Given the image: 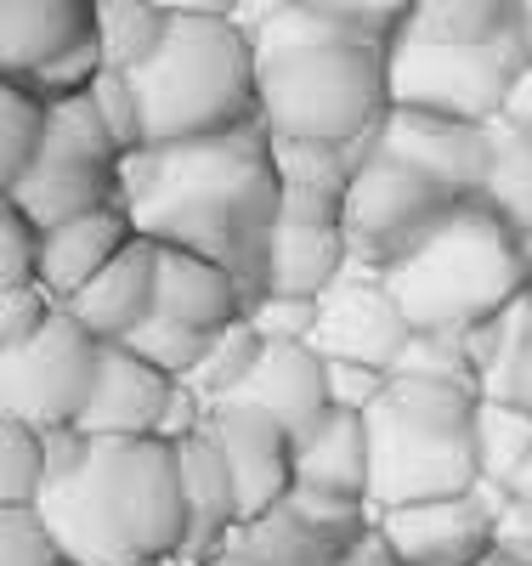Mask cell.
<instances>
[{
    "label": "cell",
    "mask_w": 532,
    "mask_h": 566,
    "mask_svg": "<svg viewBox=\"0 0 532 566\" xmlns=\"http://www.w3.org/2000/svg\"><path fill=\"white\" fill-rule=\"evenodd\" d=\"M119 170H125V210L142 239L199 250L221 261L250 295H261L267 239L283 205L272 130L261 119L221 136L125 154Z\"/></svg>",
    "instance_id": "obj_1"
},
{
    "label": "cell",
    "mask_w": 532,
    "mask_h": 566,
    "mask_svg": "<svg viewBox=\"0 0 532 566\" xmlns=\"http://www.w3.org/2000/svg\"><path fill=\"white\" fill-rule=\"evenodd\" d=\"M34 510L74 566H159L187 549L181 459L165 437L52 431V482Z\"/></svg>",
    "instance_id": "obj_2"
},
{
    "label": "cell",
    "mask_w": 532,
    "mask_h": 566,
    "mask_svg": "<svg viewBox=\"0 0 532 566\" xmlns=\"http://www.w3.org/2000/svg\"><path fill=\"white\" fill-rule=\"evenodd\" d=\"M250 40L261 69V125L272 136L368 154V136L392 114V40L306 0H278Z\"/></svg>",
    "instance_id": "obj_3"
},
{
    "label": "cell",
    "mask_w": 532,
    "mask_h": 566,
    "mask_svg": "<svg viewBox=\"0 0 532 566\" xmlns=\"http://www.w3.org/2000/svg\"><path fill=\"white\" fill-rule=\"evenodd\" d=\"M414 335H470L532 295V244L488 205L459 199L425 239L379 266Z\"/></svg>",
    "instance_id": "obj_4"
},
{
    "label": "cell",
    "mask_w": 532,
    "mask_h": 566,
    "mask_svg": "<svg viewBox=\"0 0 532 566\" xmlns=\"http://www.w3.org/2000/svg\"><path fill=\"white\" fill-rule=\"evenodd\" d=\"M148 148L199 142L261 119V69L255 40L232 18H170L165 45L131 69Z\"/></svg>",
    "instance_id": "obj_5"
},
{
    "label": "cell",
    "mask_w": 532,
    "mask_h": 566,
    "mask_svg": "<svg viewBox=\"0 0 532 566\" xmlns=\"http://www.w3.org/2000/svg\"><path fill=\"white\" fill-rule=\"evenodd\" d=\"M476 402L470 386L408 380L392 374L385 397L368 408V510H397L419 499H453L481 488L476 464Z\"/></svg>",
    "instance_id": "obj_6"
},
{
    "label": "cell",
    "mask_w": 532,
    "mask_h": 566,
    "mask_svg": "<svg viewBox=\"0 0 532 566\" xmlns=\"http://www.w3.org/2000/svg\"><path fill=\"white\" fill-rule=\"evenodd\" d=\"M526 69H532V18L493 45H437L419 34H397L392 40V108L493 125Z\"/></svg>",
    "instance_id": "obj_7"
},
{
    "label": "cell",
    "mask_w": 532,
    "mask_h": 566,
    "mask_svg": "<svg viewBox=\"0 0 532 566\" xmlns=\"http://www.w3.org/2000/svg\"><path fill=\"white\" fill-rule=\"evenodd\" d=\"M103 346L108 340H96L69 306H58L34 340L0 352V419H23L45 437L74 431L96 391Z\"/></svg>",
    "instance_id": "obj_8"
},
{
    "label": "cell",
    "mask_w": 532,
    "mask_h": 566,
    "mask_svg": "<svg viewBox=\"0 0 532 566\" xmlns=\"http://www.w3.org/2000/svg\"><path fill=\"white\" fill-rule=\"evenodd\" d=\"M453 205H459V193H448L437 176L414 170V165L397 159V154L368 148V154L357 159L352 193H346V216H341L352 266H363V272L392 266V261L408 255Z\"/></svg>",
    "instance_id": "obj_9"
},
{
    "label": "cell",
    "mask_w": 532,
    "mask_h": 566,
    "mask_svg": "<svg viewBox=\"0 0 532 566\" xmlns=\"http://www.w3.org/2000/svg\"><path fill=\"white\" fill-rule=\"evenodd\" d=\"M374 527L403 566H476L499 538V510H493V488H476L453 499L379 510Z\"/></svg>",
    "instance_id": "obj_10"
},
{
    "label": "cell",
    "mask_w": 532,
    "mask_h": 566,
    "mask_svg": "<svg viewBox=\"0 0 532 566\" xmlns=\"http://www.w3.org/2000/svg\"><path fill=\"white\" fill-rule=\"evenodd\" d=\"M414 340V323L392 301V290L379 283V272L346 266L341 283L323 290V323H317V352L341 357V363H368L392 374Z\"/></svg>",
    "instance_id": "obj_11"
},
{
    "label": "cell",
    "mask_w": 532,
    "mask_h": 566,
    "mask_svg": "<svg viewBox=\"0 0 532 566\" xmlns=\"http://www.w3.org/2000/svg\"><path fill=\"white\" fill-rule=\"evenodd\" d=\"M205 431L216 437L232 482H238V510L244 522H261L267 510H278L295 488V437L261 408H244V402H221L210 408Z\"/></svg>",
    "instance_id": "obj_12"
},
{
    "label": "cell",
    "mask_w": 532,
    "mask_h": 566,
    "mask_svg": "<svg viewBox=\"0 0 532 566\" xmlns=\"http://www.w3.org/2000/svg\"><path fill=\"white\" fill-rule=\"evenodd\" d=\"M368 148L397 154V159H408L414 170L437 176L448 193L476 199V193H481V170H488V125L392 108V114L379 119V130L368 136Z\"/></svg>",
    "instance_id": "obj_13"
},
{
    "label": "cell",
    "mask_w": 532,
    "mask_h": 566,
    "mask_svg": "<svg viewBox=\"0 0 532 566\" xmlns=\"http://www.w3.org/2000/svg\"><path fill=\"white\" fill-rule=\"evenodd\" d=\"M170 397H176V374L154 368L142 352L114 340V346H103L96 391H91L74 431H85V437H159Z\"/></svg>",
    "instance_id": "obj_14"
},
{
    "label": "cell",
    "mask_w": 532,
    "mask_h": 566,
    "mask_svg": "<svg viewBox=\"0 0 532 566\" xmlns=\"http://www.w3.org/2000/svg\"><path fill=\"white\" fill-rule=\"evenodd\" d=\"M221 402H244V408H261L272 413L289 437H306L312 424L334 408L328 402V357L306 340H278V346H261L255 368L244 374V386ZM216 402V408H221Z\"/></svg>",
    "instance_id": "obj_15"
},
{
    "label": "cell",
    "mask_w": 532,
    "mask_h": 566,
    "mask_svg": "<svg viewBox=\"0 0 532 566\" xmlns=\"http://www.w3.org/2000/svg\"><path fill=\"white\" fill-rule=\"evenodd\" d=\"M125 159H74V154H40L29 165L23 181H12L0 199L23 205L45 232L74 221V216H91V210H108V205H125Z\"/></svg>",
    "instance_id": "obj_16"
},
{
    "label": "cell",
    "mask_w": 532,
    "mask_h": 566,
    "mask_svg": "<svg viewBox=\"0 0 532 566\" xmlns=\"http://www.w3.org/2000/svg\"><path fill=\"white\" fill-rule=\"evenodd\" d=\"M250 301L255 295L221 261H210L199 250H181V244H159V301H154L159 317H170L181 328H199V335H221V328L244 323Z\"/></svg>",
    "instance_id": "obj_17"
},
{
    "label": "cell",
    "mask_w": 532,
    "mask_h": 566,
    "mask_svg": "<svg viewBox=\"0 0 532 566\" xmlns=\"http://www.w3.org/2000/svg\"><path fill=\"white\" fill-rule=\"evenodd\" d=\"M154 301H159V244L136 232V239L69 301V312L96 340L114 346V340H131L136 328L154 317Z\"/></svg>",
    "instance_id": "obj_18"
},
{
    "label": "cell",
    "mask_w": 532,
    "mask_h": 566,
    "mask_svg": "<svg viewBox=\"0 0 532 566\" xmlns=\"http://www.w3.org/2000/svg\"><path fill=\"white\" fill-rule=\"evenodd\" d=\"M176 459H181V493H187V549H181V560H205V555L227 549V538L244 527L238 482H232V470H227L210 431L181 437Z\"/></svg>",
    "instance_id": "obj_19"
},
{
    "label": "cell",
    "mask_w": 532,
    "mask_h": 566,
    "mask_svg": "<svg viewBox=\"0 0 532 566\" xmlns=\"http://www.w3.org/2000/svg\"><path fill=\"white\" fill-rule=\"evenodd\" d=\"M357 148H334V142H295V136H272V165H278V187L283 205L278 216L295 221H341L346 216V193L357 176Z\"/></svg>",
    "instance_id": "obj_20"
},
{
    "label": "cell",
    "mask_w": 532,
    "mask_h": 566,
    "mask_svg": "<svg viewBox=\"0 0 532 566\" xmlns=\"http://www.w3.org/2000/svg\"><path fill=\"white\" fill-rule=\"evenodd\" d=\"M131 239H136V221L125 205H108V210H91V216L52 227L45 232V255H40V290L58 306H69Z\"/></svg>",
    "instance_id": "obj_21"
},
{
    "label": "cell",
    "mask_w": 532,
    "mask_h": 566,
    "mask_svg": "<svg viewBox=\"0 0 532 566\" xmlns=\"http://www.w3.org/2000/svg\"><path fill=\"white\" fill-rule=\"evenodd\" d=\"M346 266H352V250H346V227L341 221L278 216L272 239H267L261 290H272V295H323L328 283L346 277Z\"/></svg>",
    "instance_id": "obj_22"
},
{
    "label": "cell",
    "mask_w": 532,
    "mask_h": 566,
    "mask_svg": "<svg viewBox=\"0 0 532 566\" xmlns=\"http://www.w3.org/2000/svg\"><path fill=\"white\" fill-rule=\"evenodd\" d=\"M368 413L352 408H328L312 431L295 442V482L341 493V499H368Z\"/></svg>",
    "instance_id": "obj_23"
},
{
    "label": "cell",
    "mask_w": 532,
    "mask_h": 566,
    "mask_svg": "<svg viewBox=\"0 0 532 566\" xmlns=\"http://www.w3.org/2000/svg\"><path fill=\"white\" fill-rule=\"evenodd\" d=\"M521 239L532 244V125L493 119L488 125V170H481V193Z\"/></svg>",
    "instance_id": "obj_24"
},
{
    "label": "cell",
    "mask_w": 532,
    "mask_h": 566,
    "mask_svg": "<svg viewBox=\"0 0 532 566\" xmlns=\"http://www.w3.org/2000/svg\"><path fill=\"white\" fill-rule=\"evenodd\" d=\"M532 18V0H419L403 34L437 45H493Z\"/></svg>",
    "instance_id": "obj_25"
},
{
    "label": "cell",
    "mask_w": 532,
    "mask_h": 566,
    "mask_svg": "<svg viewBox=\"0 0 532 566\" xmlns=\"http://www.w3.org/2000/svg\"><path fill=\"white\" fill-rule=\"evenodd\" d=\"M227 544H238V549H250L255 560H267V566H341V555H346V544L341 538H328V533H317L312 522H301L295 510H267L261 522H244Z\"/></svg>",
    "instance_id": "obj_26"
},
{
    "label": "cell",
    "mask_w": 532,
    "mask_h": 566,
    "mask_svg": "<svg viewBox=\"0 0 532 566\" xmlns=\"http://www.w3.org/2000/svg\"><path fill=\"white\" fill-rule=\"evenodd\" d=\"M532 459V408L481 397L476 402V464L481 488H510L521 476V464Z\"/></svg>",
    "instance_id": "obj_27"
},
{
    "label": "cell",
    "mask_w": 532,
    "mask_h": 566,
    "mask_svg": "<svg viewBox=\"0 0 532 566\" xmlns=\"http://www.w3.org/2000/svg\"><path fill=\"white\" fill-rule=\"evenodd\" d=\"M45 130H52V97L7 74V85H0V193L29 176V165L45 148Z\"/></svg>",
    "instance_id": "obj_28"
},
{
    "label": "cell",
    "mask_w": 532,
    "mask_h": 566,
    "mask_svg": "<svg viewBox=\"0 0 532 566\" xmlns=\"http://www.w3.org/2000/svg\"><path fill=\"white\" fill-rule=\"evenodd\" d=\"M170 34V12L159 0H103L96 18V40H103V63L108 69H142Z\"/></svg>",
    "instance_id": "obj_29"
},
{
    "label": "cell",
    "mask_w": 532,
    "mask_h": 566,
    "mask_svg": "<svg viewBox=\"0 0 532 566\" xmlns=\"http://www.w3.org/2000/svg\"><path fill=\"white\" fill-rule=\"evenodd\" d=\"M52 482V437L23 419H0V504H40Z\"/></svg>",
    "instance_id": "obj_30"
},
{
    "label": "cell",
    "mask_w": 532,
    "mask_h": 566,
    "mask_svg": "<svg viewBox=\"0 0 532 566\" xmlns=\"http://www.w3.org/2000/svg\"><path fill=\"white\" fill-rule=\"evenodd\" d=\"M261 346H267V340L255 335L250 323H232V328H221V335L210 340V352H205V363L187 374V386H192V391H199V397L216 408L221 397H232L238 386H244V374L255 368Z\"/></svg>",
    "instance_id": "obj_31"
},
{
    "label": "cell",
    "mask_w": 532,
    "mask_h": 566,
    "mask_svg": "<svg viewBox=\"0 0 532 566\" xmlns=\"http://www.w3.org/2000/svg\"><path fill=\"white\" fill-rule=\"evenodd\" d=\"M0 566H74L52 522L29 504H0Z\"/></svg>",
    "instance_id": "obj_32"
},
{
    "label": "cell",
    "mask_w": 532,
    "mask_h": 566,
    "mask_svg": "<svg viewBox=\"0 0 532 566\" xmlns=\"http://www.w3.org/2000/svg\"><path fill=\"white\" fill-rule=\"evenodd\" d=\"M210 340H216V335H199V328H181V323H170V317H159V312H154V317L142 323L131 340H119V346L142 352L154 368H165V374H176V380H187V374L205 363Z\"/></svg>",
    "instance_id": "obj_33"
},
{
    "label": "cell",
    "mask_w": 532,
    "mask_h": 566,
    "mask_svg": "<svg viewBox=\"0 0 532 566\" xmlns=\"http://www.w3.org/2000/svg\"><path fill=\"white\" fill-rule=\"evenodd\" d=\"M85 97L96 103V114H103V125L114 130L119 142V154H142L148 148V125H142V97H136V80L125 69H103L91 85H85Z\"/></svg>",
    "instance_id": "obj_34"
},
{
    "label": "cell",
    "mask_w": 532,
    "mask_h": 566,
    "mask_svg": "<svg viewBox=\"0 0 532 566\" xmlns=\"http://www.w3.org/2000/svg\"><path fill=\"white\" fill-rule=\"evenodd\" d=\"M392 374H408V380H442V386H470V391H481L465 335H414V340H408V352H403V363H397Z\"/></svg>",
    "instance_id": "obj_35"
},
{
    "label": "cell",
    "mask_w": 532,
    "mask_h": 566,
    "mask_svg": "<svg viewBox=\"0 0 532 566\" xmlns=\"http://www.w3.org/2000/svg\"><path fill=\"white\" fill-rule=\"evenodd\" d=\"M244 323L255 328L267 346H278V340H306L312 346L317 323H323V295H272V290H261L250 301Z\"/></svg>",
    "instance_id": "obj_36"
},
{
    "label": "cell",
    "mask_w": 532,
    "mask_h": 566,
    "mask_svg": "<svg viewBox=\"0 0 532 566\" xmlns=\"http://www.w3.org/2000/svg\"><path fill=\"white\" fill-rule=\"evenodd\" d=\"M40 255H45V227L23 205L0 199V283L7 290L40 283Z\"/></svg>",
    "instance_id": "obj_37"
},
{
    "label": "cell",
    "mask_w": 532,
    "mask_h": 566,
    "mask_svg": "<svg viewBox=\"0 0 532 566\" xmlns=\"http://www.w3.org/2000/svg\"><path fill=\"white\" fill-rule=\"evenodd\" d=\"M306 7L341 18L363 34H379V40H397L408 29V18L419 12V0H306Z\"/></svg>",
    "instance_id": "obj_38"
},
{
    "label": "cell",
    "mask_w": 532,
    "mask_h": 566,
    "mask_svg": "<svg viewBox=\"0 0 532 566\" xmlns=\"http://www.w3.org/2000/svg\"><path fill=\"white\" fill-rule=\"evenodd\" d=\"M385 386H392V374L385 368H368V363H341V357H328V402L334 408H352V413H368Z\"/></svg>",
    "instance_id": "obj_39"
},
{
    "label": "cell",
    "mask_w": 532,
    "mask_h": 566,
    "mask_svg": "<svg viewBox=\"0 0 532 566\" xmlns=\"http://www.w3.org/2000/svg\"><path fill=\"white\" fill-rule=\"evenodd\" d=\"M58 312V301L40 290V283H23V290H7V301H0V335H7V346H23L34 340L45 317Z\"/></svg>",
    "instance_id": "obj_40"
},
{
    "label": "cell",
    "mask_w": 532,
    "mask_h": 566,
    "mask_svg": "<svg viewBox=\"0 0 532 566\" xmlns=\"http://www.w3.org/2000/svg\"><path fill=\"white\" fill-rule=\"evenodd\" d=\"M493 510H499L493 549H504L510 560L532 566V499L526 493H510V488H493Z\"/></svg>",
    "instance_id": "obj_41"
},
{
    "label": "cell",
    "mask_w": 532,
    "mask_h": 566,
    "mask_svg": "<svg viewBox=\"0 0 532 566\" xmlns=\"http://www.w3.org/2000/svg\"><path fill=\"white\" fill-rule=\"evenodd\" d=\"M341 566H403V560L392 555V544L379 538V527H368L363 538H352V544H346Z\"/></svg>",
    "instance_id": "obj_42"
},
{
    "label": "cell",
    "mask_w": 532,
    "mask_h": 566,
    "mask_svg": "<svg viewBox=\"0 0 532 566\" xmlns=\"http://www.w3.org/2000/svg\"><path fill=\"white\" fill-rule=\"evenodd\" d=\"M170 18H232L238 23V7L244 0H159Z\"/></svg>",
    "instance_id": "obj_43"
},
{
    "label": "cell",
    "mask_w": 532,
    "mask_h": 566,
    "mask_svg": "<svg viewBox=\"0 0 532 566\" xmlns=\"http://www.w3.org/2000/svg\"><path fill=\"white\" fill-rule=\"evenodd\" d=\"M504 119H515V125H532V69L515 80V91H510V103H504Z\"/></svg>",
    "instance_id": "obj_44"
},
{
    "label": "cell",
    "mask_w": 532,
    "mask_h": 566,
    "mask_svg": "<svg viewBox=\"0 0 532 566\" xmlns=\"http://www.w3.org/2000/svg\"><path fill=\"white\" fill-rule=\"evenodd\" d=\"M192 566H267V560H255L250 549L227 544V549H216V555H205V560H192Z\"/></svg>",
    "instance_id": "obj_45"
},
{
    "label": "cell",
    "mask_w": 532,
    "mask_h": 566,
    "mask_svg": "<svg viewBox=\"0 0 532 566\" xmlns=\"http://www.w3.org/2000/svg\"><path fill=\"white\" fill-rule=\"evenodd\" d=\"M510 493H526V499H532V459H526V464H521V476H515V482H510Z\"/></svg>",
    "instance_id": "obj_46"
},
{
    "label": "cell",
    "mask_w": 532,
    "mask_h": 566,
    "mask_svg": "<svg viewBox=\"0 0 532 566\" xmlns=\"http://www.w3.org/2000/svg\"><path fill=\"white\" fill-rule=\"evenodd\" d=\"M476 566H521V560H510V555H504V549H488V555H481V560H476Z\"/></svg>",
    "instance_id": "obj_47"
}]
</instances>
